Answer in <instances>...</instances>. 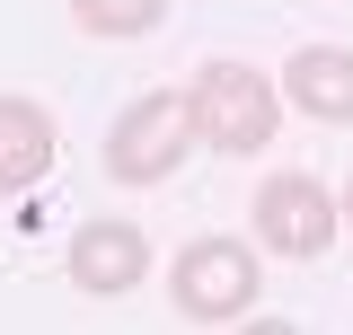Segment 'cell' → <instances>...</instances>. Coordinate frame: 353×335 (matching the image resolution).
Masks as SVG:
<instances>
[{
    "mask_svg": "<svg viewBox=\"0 0 353 335\" xmlns=\"http://www.w3.org/2000/svg\"><path fill=\"white\" fill-rule=\"evenodd\" d=\"M71 18L88 36H150L168 18V0H71Z\"/></svg>",
    "mask_w": 353,
    "mask_h": 335,
    "instance_id": "ba28073f",
    "label": "cell"
},
{
    "mask_svg": "<svg viewBox=\"0 0 353 335\" xmlns=\"http://www.w3.org/2000/svg\"><path fill=\"white\" fill-rule=\"evenodd\" d=\"M53 168V115L27 97H0V194H27Z\"/></svg>",
    "mask_w": 353,
    "mask_h": 335,
    "instance_id": "52a82bcc",
    "label": "cell"
},
{
    "mask_svg": "<svg viewBox=\"0 0 353 335\" xmlns=\"http://www.w3.org/2000/svg\"><path fill=\"white\" fill-rule=\"evenodd\" d=\"M185 150H194V106H185V88H150L124 124L106 132V176H124V185H159Z\"/></svg>",
    "mask_w": 353,
    "mask_h": 335,
    "instance_id": "7a4b0ae2",
    "label": "cell"
},
{
    "mask_svg": "<svg viewBox=\"0 0 353 335\" xmlns=\"http://www.w3.org/2000/svg\"><path fill=\"white\" fill-rule=\"evenodd\" d=\"M141 274H150V238H141L132 221H88L80 238H71V283H80V292L115 300V292H132Z\"/></svg>",
    "mask_w": 353,
    "mask_h": 335,
    "instance_id": "5b68a950",
    "label": "cell"
},
{
    "mask_svg": "<svg viewBox=\"0 0 353 335\" xmlns=\"http://www.w3.org/2000/svg\"><path fill=\"white\" fill-rule=\"evenodd\" d=\"M345 221H353V176H345Z\"/></svg>",
    "mask_w": 353,
    "mask_h": 335,
    "instance_id": "9c48e42d",
    "label": "cell"
},
{
    "mask_svg": "<svg viewBox=\"0 0 353 335\" xmlns=\"http://www.w3.org/2000/svg\"><path fill=\"white\" fill-rule=\"evenodd\" d=\"M168 292H176V318H194V327H230V318L256 309V256L239 247V238H194V247L176 256Z\"/></svg>",
    "mask_w": 353,
    "mask_h": 335,
    "instance_id": "3957f363",
    "label": "cell"
},
{
    "mask_svg": "<svg viewBox=\"0 0 353 335\" xmlns=\"http://www.w3.org/2000/svg\"><path fill=\"white\" fill-rule=\"evenodd\" d=\"M256 238L265 247H283V256H318L327 238H336V203H327V185L318 176H265V194H256Z\"/></svg>",
    "mask_w": 353,
    "mask_h": 335,
    "instance_id": "277c9868",
    "label": "cell"
},
{
    "mask_svg": "<svg viewBox=\"0 0 353 335\" xmlns=\"http://www.w3.org/2000/svg\"><path fill=\"white\" fill-rule=\"evenodd\" d=\"M185 106H194V141H212L230 159L265 150L274 124H283V88L265 80V71H248V62H203L194 88H185Z\"/></svg>",
    "mask_w": 353,
    "mask_h": 335,
    "instance_id": "6da1fadb",
    "label": "cell"
},
{
    "mask_svg": "<svg viewBox=\"0 0 353 335\" xmlns=\"http://www.w3.org/2000/svg\"><path fill=\"white\" fill-rule=\"evenodd\" d=\"M283 97L318 124H353V53L345 44H301L292 71H283Z\"/></svg>",
    "mask_w": 353,
    "mask_h": 335,
    "instance_id": "8992f818",
    "label": "cell"
}]
</instances>
